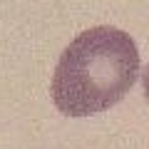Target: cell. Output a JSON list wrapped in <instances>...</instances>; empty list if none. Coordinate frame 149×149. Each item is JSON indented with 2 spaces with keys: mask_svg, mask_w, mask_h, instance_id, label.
I'll return each mask as SVG.
<instances>
[{
  "mask_svg": "<svg viewBox=\"0 0 149 149\" xmlns=\"http://www.w3.org/2000/svg\"><path fill=\"white\" fill-rule=\"evenodd\" d=\"M137 77L139 50L132 35L112 25H95L62 50L50 95L62 114L90 117L117 104Z\"/></svg>",
  "mask_w": 149,
  "mask_h": 149,
  "instance_id": "6da1fadb",
  "label": "cell"
},
{
  "mask_svg": "<svg viewBox=\"0 0 149 149\" xmlns=\"http://www.w3.org/2000/svg\"><path fill=\"white\" fill-rule=\"evenodd\" d=\"M142 87H144V97H147V102H149V62H147V67H144V72H142Z\"/></svg>",
  "mask_w": 149,
  "mask_h": 149,
  "instance_id": "7a4b0ae2",
  "label": "cell"
}]
</instances>
